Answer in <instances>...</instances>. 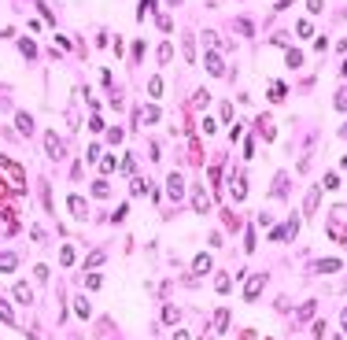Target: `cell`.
<instances>
[{"mask_svg": "<svg viewBox=\"0 0 347 340\" xmlns=\"http://www.w3.org/2000/svg\"><path fill=\"white\" fill-rule=\"evenodd\" d=\"M196 104H199V108H207V104H211V92L199 89V92H196Z\"/></svg>", "mask_w": 347, "mask_h": 340, "instance_id": "obj_41", "label": "cell"}, {"mask_svg": "<svg viewBox=\"0 0 347 340\" xmlns=\"http://www.w3.org/2000/svg\"><path fill=\"white\" fill-rule=\"evenodd\" d=\"M306 11H310V15H318V11H322V0H306Z\"/></svg>", "mask_w": 347, "mask_h": 340, "instance_id": "obj_47", "label": "cell"}, {"mask_svg": "<svg viewBox=\"0 0 347 340\" xmlns=\"http://www.w3.org/2000/svg\"><path fill=\"white\" fill-rule=\"evenodd\" d=\"M15 130L26 133V137L33 133V115H30V111H19V115H15Z\"/></svg>", "mask_w": 347, "mask_h": 340, "instance_id": "obj_10", "label": "cell"}, {"mask_svg": "<svg viewBox=\"0 0 347 340\" xmlns=\"http://www.w3.org/2000/svg\"><path fill=\"white\" fill-rule=\"evenodd\" d=\"M296 0H277V11H284V8H292Z\"/></svg>", "mask_w": 347, "mask_h": 340, "instance_id": "obj_48", "label": "cell"}, {"mask_svg": "<svg viewBox=\"0 0 347 340\" xmlns=\"http://www.w3.org/2000/svg\"><path fill=\"white\" fill-rule=\"evenodd\" d=\"M104 259H108V255H104V251H92V255L85 259V266H89V270H92V266H100V263H104Z\"/></svg>", "mask_w": 347, "mask_h": 340, "instance_id": "obj_33", "label": "cell"}, {"mask_svg": "<svg viewBox=\"0 0 347 340\" xmlns=\"http://www.w3.org/2000/svg\"><path fill=\"white\" fill-rule=\"evenodd\" d=\"M192 211H196V215H207V211H211V196H207L203 185L192 189Z\"/></svg>", "mask_w": 347, "mask_h": 340, "instance_id": "obj_6", "label": "cell"}, {"mask_svg": "<svg viewBox=\"0 0 347 340\" xmlns=\"http://www.w3.org/2000/svg\"><path fill=\"white\" fill-rule=\"evenodd\" d=\"M288 185H292L288 170H277V174H273V192H270V196L273 200H288Z\"/></svg>", "mask_w": 347, "mask_h": 340, "instance_id": "obj_3", "label": "cell"}, {"mask_svg": "<svg viewBox=\"0 0 347 340\" xmlns=\"http://www.w3.org/2000/svg\"><path fill=\"white\" fill-rule=\"evenodd\" d=\"M332 108H336V111H347V85H344V89H336V96H332Z\"/></svg>", "mask_w": 347, "mask_h": 340, "instance_id": "obj_23", "label": "cell"}, {"mask_svg": "<svg viewBox=\"0 0 347 340\" xmlns=\"http://www.w3.org/2000/svg\"><path fill=\"white\" fill-rule=\"evenodd\" d=\"M66 207H70V215H74L78 222H85V218H89V204H85L78 192H70V196H66Z\"/></svg>", "mask_w": 347, "mask_h": 340, "instance_id": "obj_5", "label": "cell"}, {"mask_svg": "<svg viewBox=\"0 0 347 340\" xmlns=\"http://www.w3.org/2000/svg\"><path fill=\"white\" fill-rule=\"evenodd\" d=\"M59 263H63V266L74 263V248H59Z\"/></svg>", "mask_w": 347, "mask_h": 340, "instance_id": "obj_30", "label": "cell"}, {"mask_svg": "<svg viewBox=\"0 0 347 340\" xmlns=\"http://www.w3.org/2000/svg\"><path fill=\"white\" fill-rule=\"evenodd\" d=\"M273 222V215H270V211H259V226H262V229H266V226H270Z\"/></svg>", "mask_w": 347, "mask_h": 340, "instance_id": "obj_44", "label": "cell"}, {"mask_svg": "<svg viewBox=\"0 0 347 340\" xmlns=\"http://www.w3.org/2000/svg\"><path fill=\"white\" fill-rule=\"evenodd\" d=\"M92 196H96V200H108V196H111V185L104 181V178H100V181H92Z\"/></svg>", "mask_w": 347, "mask_h": 340, "instance_id": "obj_18", "label": "cell"}, {"mask_svg": "<svg viewBox=\"0 0 347 340\" xmlns=\"http://www.w3.org/2000/svg\"><path fill=\"white\" fill-rule=\"evenodd\" d=\"M340 137H347V122H344V130H340Z\"/></svg>", "mask_w": 347, "mask_h": 340, "instance_id": "obj_51", "label": "cell"}, {"mask_svg": "<svg viewBox=\"0 0 347 340\" xmlns=\"http://www.w3.org/2000/svg\"><path fill=\"white\" fill-rule=\"evenodd\" d=\"M100 285H104L100 274H85V289H100Z\"/></svg>", "mask_w": 347, "mask_h": 340, "instance_id": "obj_34", "label": "cell"}, {"mask_svg": "<svg viewBox=\"0 0 347 340\" xmlns=\"http://www.w3.org/2000/svg\"><path fill=\"white\" fill-rule=\"evenodd\" d=\"M340 325H344V329H347V311H344V315H340Z\"/></svg>", "mask_w": 347, "mask_h": 340, "instance_id": "obj_50", "label": "cell"}, {"mask_svg": "<svg viewBox=\"0 0 347 340\" xmlns=\"http://www.w3.org/2000/svg\"><path fill=\"white\" fill-rule=\"evenodd\" d=\"M15 299H19V303H26V307H30V303H33V292L26 289V285H15Z\"/></svg>", "mask_w": 347, "mask_h": 340, "instance_id": "obj_21", "label": "cell"}, {"mask_svg": "<svg viewBox=\"0 0 347 340\" xmlns=\"http://www.w3.org/2000/svg\"><path fill=\"white\" fill-rule=\"evenodd\" d=\"M314 311H318V303H314V299H306L303 307H299V322H306V318L314 315Z\"/></svg>", "mask_w": 347, "mask_h": 340, "instance_id": "obj_27", "label": "cell"}, {"mask_svg": "<svg viewBox=\"0 0 347 340\" xmlns=\"http://www.w3.org/2000/svg\"><path fill=\"white\" fill-rule=\"evenodd\" d=\"M244 196H248V178H244V174H237V181H233V200L240 204Z\"/></svg>", "mask_w": 347, "mask_h": 340, "instance_id": "obj_14", "label": "cell"}, {"mask_svg": "<svg viewBox=\"0 0 347 340\" xmlns=\"http://www.w3.org/2000/svg\"><path fill=\"white\" fill-rule=\"evenodd\" d=\"M115 156H104V163H100V174H115Z\"/></svg>", "mask_w": 347, "mask_h": 340, "instance_id": "obj_28", "label": "cell"}, {"mask_svg": "<svg viewBox=\"0 0 347 340\" xmlns=\"http://www.w3.org/2000/svg\"><path fill=\"white\" fill-rule=\"evenodd\" d=\"M155 23H159V30H163V33H170V30H174V19H170V15H159Z\"/></svg>", "mask_w": 347, "mask_h": 340, "instance_id": "obj_35", "label": "cell"}, {"mask_svg": "<svg viewBox=\"0 0 347 340\" xmlns=\"http://www.w3.org/2000/svg\"><path fill=\"white\" fill-rule=\"evenodd\" d=\"M215 329H218V333L229 329V311H225V307H218V311H215Z\"/></svg>", "mask_w": 347, "mask_h": 340, "instance_id": "obj_16", "label": "cell"}, {"mask_svg": "<svg viewBox=\"0 0 347 340\" xmlns=\"http://www.w3.org/2000/svg\"><path fill=\"white\" fill-rule=\"evenodd\" d=\"M318 270H322V274H336V270H340V259H322Z\"/></svg>", "mask_w": 347, "mask_h": 340, "instance_id": "obj_25", "label": "cell"}, {"mask_svg": "<svg viewBox=\"0 0 347 340\" xmlns=\"http://www.w3.org/2000/svg\"><path fill=\"white\" fill-rule=\"evenodd\" d=\"M170 56H174V45H170V41L159 45V59H163V63H170Z\"/></svg>", "mask_w": 347, "mask_h": 340, "instance_id": "obj_31", "label": "cell"}, {"mask_svg": "<svg viewBox=\"0 0 347 340\" xmlns=\"http://www.w3.org/2000/svg\"><path fill=\"white\" fill-rule=\"evenodd\" d=\"M318 204H322V189H310V192H306V204H303V215L310 218L318 211Z\"/></svg>", "mask_w": 347, "mask_h": 340, "instance_id": "obj_11", "label": "cell"}, {"mask_svg": "<svg viewBox=\"0 0 347 340\" xmlns=\"http://www.w3.org/2000/svg\"><path fill=\"white\" fill-rule=\"evenodd\" d=\"M74 315H78V318H89V315H92V307H89V299H85V296L74 299Z\"/></svg>", "mask_w": 347, "mask_h": 340, "instance_id": "obj_20", "label": "cell"}, {"mask_svg": "<svg viewBox=\"0 0 347 340\" xmlns=\"http://www.w3.org/2000/svg\"><path fill=\"white\" fill-rule=\"evenodd\" d=\"M207 270H211V255H207V251H199L196 259H192V277H199V274H207Z\"/></svg>", "mask_w": 347, "mask_h": 340, "instance_id": "obj_12", "label": "cell"}, {"mask_svg": "<svg viewBox=\"0 0 347 340\" xmlns=\"http://www.w3.org/2000/svg\"><path fill=\"white\" fill-rule=\"evenodd\" d=\"M144 59V41H133V63H141Z\"/></svg>", "mask_w": 347, "mask_h": 340, "instance_id": "obj_37", "label": "cell"}, {"mask_svg": "<svg viewBox=\"0 0 347 340\" xmlns=\"http://www.w3.org/2000/svg\"><path fill=\"white\" fill-rule=\"evenodd\" d=\"M133 166H137V159L126 156V159H122V170H126V174H133Z\"/></svg>", "mask_w": 347, "mask_h": 340, "instance_id": "obj_43", "label": "cell"}, {"mask_svg": "<svg viewBox=\"0 0 347 340\" xmlns=\"http://www.w3.org/2000/svg\"><path fill=\"white\" fill-rule=\"evenodd\" d=\"M174 340H192V337H189L185 329H177V333H174Z\"/></svg>", "mask_w": 347, "mask_h": 340, "instance_id": "obj_49", "label": "cell"}, {"mask_svg": "<svg viewBox=\"0 0 347 340\" xmlns=\"http://www.w3.org/2000/svg\"><path fill=\"white\" fill-rule=\"evenodd\" d=\"M15 266H19V255H15V251H0V274H11Z\"/></svg>", "mask_w": 347, "mask_h": 340, "instance_id": "obj_13", "label": "cell"}, {"mask_svg": "<svg viewBox=\"0 0 347 340\" xmlns=\"http://www.w3.org/2000/svg\"><path fill=\"white\" fill-rule=\"evenodd\" d=\"M155 118H159V108H155V104H148V108L137 111V122H155Z\"/></svg>", "mask_w": 347, "mask_h": 340, "instance_id": "obj_15", "label": "cell"}, {"mask_svg": "<svg viewBox=\"0 0 347 340\" xmlns=\"http://www.w3.org/2000/svg\"><path fill=\"white\" fill-rule=\"evenodd\" d=\"M44 152H48L52 159H59V156H63V141H59V137H56V130H52L48 137H44Z\"/></svg>", "mask_w": 347, "mask_h": 340, "instance_id": "obj_9", "label": "cell"}, {"mask_svg": "<svg viewBox=\"0 0 347 340\" xmlns=\"http://www.w3.org/2000/svg\"><path fill=\"white\" fill-rule=\"evenodd\" d=\"M159 92H163V78H152L148 82V96H159Z\"/></svg>", "mask_w": 347, "mask_h": 340, "instance_id": "obj_32", "label": "cell"}, {"mask_svg": "<svg viewBox=\"0 0 347 340\" xmlns=\"http://www.w3.org/2000/svg\"><path fill=\"white\" fill-rule=\"evenodd\" d=\"M296 33H299V37H310V33H314V26H310V23H306V19H303V23L296 26Z\"/></svg>", "mask_w": 347, "mask_h": 340, "instance_id": "obj_39", "label": "cell"}, {"mask_svg": "<svg viewBox=\"0 0 347 340\" xmlns=\"http://www.w3.org/2000/svg\"><path fill=\"white\" fill-rule=\"evenodd\" d=\"M181 52H185V59H189V63H192V59H196V48H192V37H185V45H181Z\"/></svg>", "mask_w": 347, "mask_h": 340, "instance_id": "obj_36", "label": "cell"}, {"mask_svg": "<svg viewBox=\"0 0 347 340\" xmlns=\"http://www.w3.org/2000/svg\"><path fill=\"white\" fill-rule=\"evenodd\" d=\"M332 222H329V237H332V241H340V244H344L347 241V207H344V204H340V207H332Z\"/></svg>", "mask_w": 347, "mask_h": 340, "instance_id": "obj_2", "label": "cell"}, {"mask_svg": "<svg viewBox=\"0 0 347 340\" xmlns=\"http://www.w3.org/2000/svg\"><path fill=\"white\" fill-rule=\"evenodd\" d=\"M237 30H240V33H248V37H251V33H255V26H251L248 19H237Z\"/></svg>", "mask_w": 347, "mask_h": 340, "instance_id": "obj_38", "label": "cell"}, {"mask_svg": "<svg viewBox=\"0 0 347 340\" xmlns=\"http://www.w3.org/2000/svg\"><path fill=\"white\" fill-rule=\"evenodd\" d=\"M262 289H266V274H255V277L248 281V289H244V299H248V303H255Z\"/></svg>", "mask_w": 347, "mask_h": 340, "instance_id": "obj_8", "label": "cell"}, {"mask_svg": "<svg viewBox=\"0 0 347 340\" xmlns=\"http://www.w3.org/2000/svg\"><path fill=\"white\" fill-rule=\"evenodd\" d=\"M33 277L37 281H48V266H33Z\"/></svg>", "mask_w": 347, "mask_h": 340, "instance_id": "obj_42", "label": "cell"}, {"mask_svg": "<svg viewBox=\"0 0 347 340\" xmlns=\"http://www.w3.org/2000/svg\"><path fill=\"white\" fill-rule=\"evenodd\" d=\"M152 4H155V0H141V8H137V19H144V11H152Z\"/></svg>", "mask_w": 347, "mask_h": 340, "instance_id": "obj_45", "label": "cell"}, {"mask_svg": "<svg viewBox=\"0 0 347 340\" xmlns=\"http://www.w3.org/2000/svg\"><path fill=\"white\" fill-rule=\"evenodd\" d=\"M108 141L111 144H122V130H118V126H111V130H108Z\"/></svg>", "mask_w": 347, "mask_h": 340, "instance_id": "obj_40", "label": "cell"}, {"mask_svg": "<svg viewBox=\"0 0 347 340\" xmlns=\"http://www.w3.org/2000/svg\"><path fill=\"white\" fill-rule=\"evenodd\" d=\"M0 170L11 178V185H15V192H26V174H22V166L15 163L11 156H0Z\"/></svg>", "mask_w": 347, "mask_h": 340, "instance_id": "obj_1", "label": "cell"}, {"mask_svg": "<svg viewBox=\"0 0 347 340\" xmlns=\"http://www.w3.org/2000/svg\"><path fill=\"white\" fill-rule=\"evenodd\" d=\"M166 196H170L174 204H177V200H185V178H181V174H170V178H166Z\"/></svg>", "mask_w": 347, "mask_h": 340, "instance_id": "obj_7", "label": "cell"}, {"mask_svg": "<svg viewBox=\"0 0 347 340\" xmlns=\"http://www.w3.org/2000/svg\"><path fill=\"white\" fill-rule=\"evenodd\" d=\"M284 63H288L292 70H296V67H303V52H299V48H288V52H284Z\"/></svg>", "mask_w": 347, "mask_h": 340, "instance_id": "obj_19", "label": "cell"}, {"mask_svg": "<svg viewBox=\"0 0 347 340\" xmlns=\"http://www.w3.org/2000/svg\"><path fill=\"white\" fill-rule=\"evenodd\" d=\"M85 156H89V163H96V159H100V144H89V152H85Z\"/></svg>", "mask_w": 347, "mask_h": 340, "instance_id": "obj_46", "label": "cell"}, {"mask_svg": "<svg viewBox=\"0 0 347 340\" xmlns=\"http://www.w3.org/2000/svg\"><path fill=\"white\" fill-rule=\"evenodd\" d=\"M215 289H218V292H222V296H225V292H229V289H233V277H229V274H218V281H215Z\"/></svg>", "mask_w": 347, "mask_h": 340, "instance_id": "obj_26", "label": "cell"}, {"mask_svg": "<svg viewBox=\"0 0 347 340\" xmlns=\"http://www.w3.org/2000/svg\"><path fill=\"white\" fill-rule=\"evenodd\" d=\"M0 322H4V325H19V322H15V315H11V307L4 303V299H0Z\"/></svg>", "mask_w": 347, "mask_h": 340, "instance_id": "obj_24", "label": "cell"}, {"mask_svg": "<svg viewBox=\"0 0 347 340\" xmlns=\"http://www.w3.org/2000/svg\"><path fill=\"white\" fill-rule=\"evenodd\" d=\"M19 52H22V56H37V45H33V41H26V37H22V41H19Z\"/></svg>", "mask_w": 347, "mask_h": 340, "instance_id": "obj_29", "label": "cell"}, {"mask_svg": "<svg viewBox=\"0 0 347 340\" xmlns=\"http://www.w3.org/2000/svg\"><path fill=\"white\" fill-rule=\"evenodd\" d=\"M203 67H207V70H211L215 78H225V63H222V56H218L215 48H207V52H203Z\"/></svg>", "mask_w": 347, "mask_h": 340, "instance_id": "obj_4", "label": "cell"}, {"mask_svg": "<svg viewBox=\"0 0 347 340\" xmlns=\"http://www.w3.org/2000/svg\"><path fill=\"white\" fill-rule=\"evenodd\" d=\"M163 322L166 325H177V322H181V311H177V307H163Z\"/></svg>", "mask_w": 347, "mask_h": 340, "instance_id": "obj_22", "label": "cell"}, {"mask_svg": "<svg viewBox=\"0 0 347 340\" xmlns=\"http://www.w3.org/2000/svg\"><path fill=\"white\" fill-rule=\"evenodd\" d=\"M203 45H207V48H215V52H218V48H225V45H222V37H218L215 30H203Z\"/></svg>", "mask_w": 347, "mask_h": 340, "instance_id": "obj_17", "label": "cell"}]
</instances>
